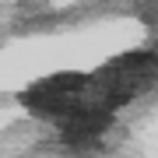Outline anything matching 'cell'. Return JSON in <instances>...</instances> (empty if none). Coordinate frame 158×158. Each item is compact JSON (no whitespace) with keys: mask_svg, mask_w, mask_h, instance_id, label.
Masks as SVG:
<instances>
[{"mask_svg":"<svg viewBox=\"0 0 158 158\" xmlns=\"http://www.w3.org/2000/svg\"><path fill=\"white\" fill-rule=\"evenodd\" d=\"M21 106L35 116L49 119V123H56L63 130V137L74 144L95 141L113 119V109L102 102L95 77L91 74H70V70L28 85L21 91Z\"/></svg>","mask_w":158,"mask_h":158,"instance_id":"obj_1","label":"cell"},{"mask_svg":"<svg viewBox=\"0 0 158 158\" xmlns=\"http://www.w3.org/2000/svg\"><path fill=\"white\" fill-rule=\"evenodd\" d=\"M91 77H95V88H98L102 102L116 113L119 106H127L130 98H137L144 88H151V81L158 77V56L134 49V53H123V56L109 60Z\"/></svg>","mask_w":158,"mask_h":158,"instance_id":"obj_2","label":"cell"}]
</instances>
